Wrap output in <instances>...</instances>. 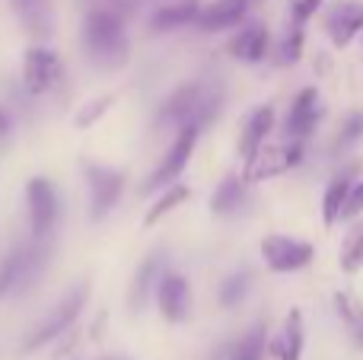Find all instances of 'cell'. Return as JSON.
I'll return each mask as SVG.
<instances>
[{"label":"cell","mask_w":363,"mask_h":360,"mask_svg":"<svg viewBox=\"0 0 363 360\" xmlns=\"http://www.w3.org/2000/svg\"><path fill=\"white\" fill-rule=\"evenodd\" d=\"M258 252H262V261L268 265V271H274V274L303 271V268H309L315 259L313 242L294 240V236H284V233H268L258 242Z\"/></svg>","instance_id":"cell-10"},{"label":"cell","mask_w":363,"mask_h":360,"mask_svg":"<svg viewBox=\"0 0 363 360\" xmlns=\"http://www.w3.org/2000/svg\"><path fill=\"white\" fill-rule=\"evenodd\" d=\"M363 137V112H351L345 121V128H341L338 140H335V150H347L351 144H357Z\"/></svg>","instance_id":"cell-31"},{"label":"cell","mask_w":363,"mask_h":360,"mask_svg":"<svg viewBox=\"0 0 363 360\" xmlns=\"http://www.w3.org/2000/svg\"><path fill=\"white\" fill-rule=\"evenodd\" d=\"M319 118H322V96H319V89H315V86L300 89V93L294 96V102H290L287 118H284V137L306 144V137L315 131Z\"/></svg>","instance_id":"cell-13"},{"label":"cell","mask_w":363,"mask_h":360,"mask_svg":"<svg viewBox=\"0 0 363 360\" xmlns=\"http://www.w3.org/2000/svg\"><path fill=\"white\" fill-rule=\"evenodd\" d=\"M264 354H268V332H264L262 322L252 325L230 348V360H264Z\"/></svg>","instance_id":"cell-25"},{"label":"cell","mask_w":363,"mask_h":360,"mask_svg":"<svg viewBox=\"0 0 363 360\" xmlns=\"http://www.w3.org/2000/svg\"><path fill=\"white\" fill-rule=\"evenodd\" d=\"M80 172L86 182V217L89 223H102L115 214L128 191V169L108 166L99 159H80Z\"/></svg>","instance_id":"cell-3"},{"label":"cell","mask_w":363,"mask_h":360,"mask_svg":"<svg viewBox=\"0 0 363 360\" xmlns=\"http://www.w3.org/2000/svg\"><path fill=\"white\" fill-rule=\"evenodd\" d=\"M201 134H204V131H201L198 125H182L179 131L172 134V140H169V147H166L163 159H160L157 169L147 176V182L140 185V195H150V191H163L166 185L179 182L182 172H185L188 163H191L194 147H198Z\"/></svg>","instance_id":"cell-7"},{"label":"cell","mask_w":363,"mask_h":360,"mask_svg":"<svg viewBox=\"0 0 363 360\" xmlns=\"http://www.w3.org/2000/svg\"><path fill=\"white\" fill-rule=\"evenodd\" d=\"M255 4H264V0H252V6H255Z\"/></svg>","instance_id":"cell-36"},{"label":"cell","mask_w":363,"mask_h":360,"mask_svg":"<svg viewBox=\"0 0 363 360\" xmlns=\"http://www.w3.org/2000/svg\"><path fill=\"white\" fill-rule=\"evenodd\" d=\"M303 348H306V325H303V313L294 306L284 316L277 335L268 342V354L274 360H303Z\"/></svg>","instance_id":"cell-18"},{"label":"cell","mask_w":363,"mask_h":360,"mask_svg":"<svg viewBox=\"0 0 363 360\" xmlns=\"http://www.w3.org/2000/svg\"><path fill=\"white\" fill-rule=\"evenodd\" d=\"M64 80V64L48 42H32L23 51V64H19V83L29 96H48L61 86Z\"/></svg>","instance_id":"cell-8"},{"label":"cell","mask_w":363,"mask_h":360,"mask_svg":"<svg viewBox=\"0 0 363 360\" xmlns=\"http://www.w3.org/2000/svg\"><path fill=\"white\" fill-rule=\"evenodd\" d=\"M26 220H29L32 240H48L55 236L61 220V191L51 176H32L26 182Z\"/></svg>","instance_id":"cell-6"},{"label":"cell","mask_w":363,"mask_h":360,"mask_svg":"<svg viewBox=\"0 0 363 360\" xmlns=\"http://www.w3.org/2000/svg\"><path fill=\"white\" fill-rule=\"evenodd\" d=\"M220 108H223V89L207 80H188L163 99L157 128H169L176 134L182 125H198L201 131H207L217 121Z\"/></svg>","instance_id":"cell-2"},{"label":"cell","mask_w":363,"mask_h":360,"mask_svg":"<svg viewBox=\"0 0 363 360\" xmlns=\"http://www.w3.org/2000/svg\"><path fill=\"white\" fill-rule=\"evenodd\" d=\"M153 303H157V313L166 319L169 325H182L191 319V284L182 271H163L157 281V291H153Z\"/></svg>","instance_id":"cell-11"},{"label":"cell","mask_w":363,"mask_h":360,"mask_svg":"<svg viewBox=\"0 0 363 360\" xmlns=\"http://www.w3.org/2000/svg\"><path fill=\"white\" fill-rule=\"evenodd\" d=\"M191 198V189H188L185 182H172V185H166L163 191H157V201L150 204V208L144 210V217H140V227L144 230H150V227H157L163 217H169L176 208H182V204Z\"/></svg>","instance_id":"cell-23"},{"label":"cell","mask_w":363,"mask_h":360,"mask_svg":"<svg viewBox=\"0 0 363 360\" xmlns=\"http://www.w3.org/2000/svg\"><path fill=\"white\" fill-rule=\"evenodd\" d=\"M245 198H249V182H245L242 176H236V172H230V176H223L217 182V189H213L211 214L213 217H236L239 210L245 208Z\"/></svg>","instance_id":"cell-21"},{"label":"cell","mask_w":363,"mask_h":360,"mask_svg":"<svg viewBox=\"0 0 363 360\" xmlns=\"http://www.w3.org/2000/svg\"><path fill=\"white\" fill-rule=\"evenodd\" d=\"M300 163H303V144L284 137L281 144H264L249 163H242V179L249 185H258V182H268V179L287 176Z\"/></svg>","instance_id":"cell-9"},{"label":"cell","mask_w":363,"mask_h":360,"mask_svg":"<svg viewBox=\"0 0 363 360\" xmlns=\"http://www.w3.org/2000/svg\"><path fill=\"white\" fill-rule=\"evenodd\" d=\"M325 35L335 48H347L363 35V4L360 0H338L325 10Z\"/></svg>","instance_id":"cell-14"},{"label":"cell","mask_w":363,"mask_h":360,"mask_svg":"<svg viewBox=\"0 0 363 360\" xmlns=\"http://www.w3.org/2000/svg\"><path fill=\"white\" fill-rule=\"evenodd\" d=\"M252 0H211V4L201 6L198 19H194V29L204 32V35H217V32H230L249 19Z\"/></svg>","instance_id":"cell-16"},{"label":"cell","mask_w":363,"mask_h":360,"mask_svg":"<svg viewBox=\"0 0 363 360\" xmlns=\"http://www.w3.org/2000/svg\"><path fill=\"white\" fill-rule=\"evenodd\" d=\"M163 249H157V252L144 255V261L138 265V271H134V281H131V291H128V306H131L134 313L147 310L150 306V297L153 291H157V281L160 274L166 271L163 268Z\"/></svg>","instance_id":"cell-19"},{"label":"cell","mask_w":363,"mask_h":360,"mask_svg":"<svg viewBox=\"0 0 363 360\" xmlns=\"http://www.w3.org/2000/svg\"><path fill=\"white\" fill-rule=\"evenodd\" d=\"M13 131H16V115L10 112V106H4V102H0V147L13 137Z\"/></svg>","instance_id":"cell-33"},{"label":"cell","mask_w":363,"mask_h":360,"mask_svg":"<svg viewBox=\"0 0 363 360\" xmlns=\"http://www.w3.org/2000/svg\"><path fill=\"white\" fill-rule=\"evenodd\" d=\"M360 214H363V176L354 182L351 198H347V208H345V214H341V220H357Z\"/></svg>","instance_id":"cell-32"},{"label":"cell","mask_w":363,"mask_h":360,"mask_svg":"<svg viewBox=\"0 0 363 360\" xmlns=\"http://www.w3.org/2000/svg\"><path fill=\"white\" fill-rule=\"evenodd\" d=\"M198 13H201V0H172V4H160L157 10L150 13V32L166 35V32L194 26Z\"/></svg>","instance_id":"cell-20"},{"label":"cell","mask_w":363,"mask_h":360,"mask_svg":"<svg viewBox=\"0 0 363 360\" xmlns=\"http://www.w3.org/2000/svg\"><path fill=\"white\" fill-rule=\"evenodd\" d=\"M115 102H118V93L93 96V99L83 102V106L74 112V128H77V131H89V128H96L108 112H112Z\"/></svg>","instance_id":"cell-24"},{"label":"cell","mask_w":363,"mask_h":360,"mask_svg":"<svg viewBox=\"0 0 363 360\" xmlns=\"http://www.w3.org/2000/svg\"><path fill=\"white\" fill-rule=\"evenodd\" d=\"M106 325H108V313L102 310L99 316L93 319V329H89V338H93V342H102V338H106Z\"/></svg>","instance_id":"cell-34"},{"label":"cell","mask_w":363,"mask_h":360,"mask_svg":"<svg viewBox=\"0 0 363 360\" xmlns=\"http://www.w3.org/2000/svg\"><path fill=\"white\" fill-rule=\"evenodd\" d=\"M303 42H306V32L296 29V26H290V29L284 32L281 45H277L274 64H281V67H290V64H296L303 57Z\"/></svg>","instance_id":"cell-28"},{"label":"cell","mask_w":363,"mask_h":360,"mask_svg":"<svg viewBox=\"0 0 363 360\" xmlns=\"http://www.w3.org/2000/svg\"><path fill=\"white\" fill-rule=\"evenodd\" d=\"M10 13L16 16L19 29L32 38V42H48L55 35V0H6Z\"/></svg>","instance_id":"cell-15"},{"label":"cell","mask_w":363,"mask_h":360,"mask_svg":"<svg viewBox=\"0 0 363 360\" xmlns=\"http://www.w3.org/2000/svg\"><path fill=\"white\" fill-rule=\"evenodd\" d=\"M249 284H252L249 271H236V274H230V278H223V284H220V291H217L220 306H226V310L239 306L245 300V293H249Z\"/></svg>","instance_id":"cell-27"},{"label":"cell","mask_w":363,"mask_h":360,"mask_svg":"<svg viewBox=\"0 0 363 360\" xmlns=\"http://www.w3.org/2000/svg\"><path fill=\"white\" fill-rule=\"evenodd\" d=\"M226 55L239 64H262L271 55V32L262 19H245L226 42Z\"/></svg>","instance_id":"cell-12"},{"label":"cell","mask_w":363,"mask_h":360,"mask_svg":"<svg viewBox=\"0 0 363 360\" xmlns=\"http://www.w3.org/2000/svg\"><path fill=\"white\" fill-rule=\"evenodd\" d=\"M89 297H93L89 281H80V284L67 287V291H64V297L57 300V306L51 310V316H45L42 322H38L35 329L23 338V348H19V351H23V354H35V351L55 344L64 332H70L77 322H80V316H83V310H86Z\"/></svg>","instance_id":"cell-4"},{"label":"cell","mask_w":363,"mask_h":360,"mask_svg":"<svg viewBox=\"0 0 363 360\" xmlns=\"http://www.w3.org/2000/svg\"><path fill=\"white\" fill-rule=\"evenodd\" d=\"M99 360H131V357H99Z\"/></svg>","instance_id":"cell-35"},{"label":"cell","mask_w":363,"mask_h":360,"mask_svg":"<svg viewBox=\"0 0 363 360\" xmlns=\"http://www.w3.org/2000/svg\"><path fill=\"white\" fill-rule=\"evenodd\" d=\"M357 179H360L357 166H351L347 172L335 176L332 182L325 185V195H322V220H325V227H335V223L341 220V214H345V208H347V198H351V189H354Z\"/></svg>","instance_id":"cell-22"},{"label":"cell","mask_w":363,"mask_h":360,"mask_svg":"<svg viewBox=\"0 0 363 360\" xmlns=\"http://www.w3.org/2000/svg\"><path fill=\"white\" fill-rule=\"evenodd\" d=\"M335 306H338V316L345 319V322L351 325V329H357V325H363V306L351 297V293L338 291V293H335Z\"/></svg>","instance_id":"cell-30"},{"label":"cell","mask_w":363,"mask_h":360,"mask_svg":"<svg viewBox=\"0 0 363 360\" xmlns=\"http://www.w3.org/2000/svg\"><path fill=\"white\" fill-rule=\"evenodd\" d=\"M360 268H363V220L354 223L351 233L345 236V246H341V271L357 274Z\"/></svg>","instance_id":"cell-26"},{"label":"cell","mask_w":363,"mask_h":360,"mask_svg":"<svg viewBox=\"0 0 363 360\" xmlns=\"http://www.w3.org/2000/svg\"><path fill=\"white\" fill-rule=\"evenodd\" d=\"M83 51L89 64L99 70H121L131 57V38H128V16L118 4H93L83 16Z\"/></svg>","instance_id":"cell-1"},{"label":"cell","mask_w":363,"mask_h":360,"mask_svg":"<svg viewBox=\"0 0 363 360\" xmlns=\"http://www.w3.org/2000/svg\"><path fill=\"white\" fill-rule=\"evenodd\" d=\"M322 4H325V0H290V4H287L290 26H296V29H306V23L322 10Z\"/></svg>","instance_id":"cell-29"},{"label":"cell","mask_w":363,"mask_h":360,"mask_svg":"<svg viewBox=\"0 0 363 360\" xmlns=\"http://www.w3.org/2000/svg\"><path fill=\"white\" fill-rule=\"evenodd\" d=\"M277 125V112L274 106H258L255 112H249V118H245L242 131H239V157H242V163H249L252 157H255L258 150H262L264 144H268L271 131H274Z\"/></svg>","instance_id":"cell-17"},{"label":"cell","mask_w":363,"mask_h":360,"mask_svg":"<svg viewBox=\"0 0 363 360\" xmlns=\"http://www.w3.org/2000/svg\"><path fill=\"white\" fill-rule=\"evenodd\" d=\"M48 240H32L29 236V242H16L0 261V300H10L13 293L26 291L32 281H38V274L48 268Z\"/></svg>","instance_id":"cell-5"}]
</instances>
